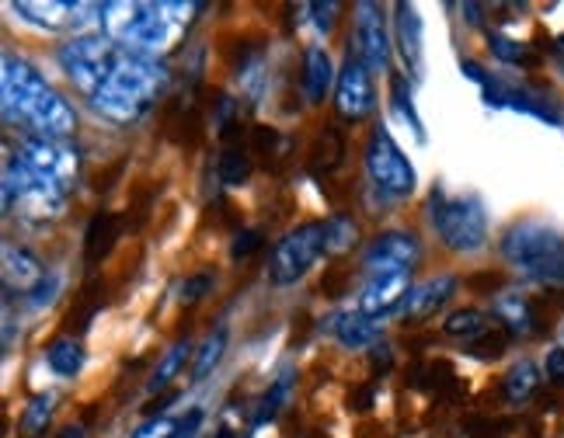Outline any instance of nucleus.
Masks as SVG:
<instances>
[{
  "label": "nucleus",
  "mask_w": 564,
  "mask_h": 438,
  "mask_svg": "<svg viewBox=\"0 0 564 438\" xmlns=\"http://www.w3.org/2000/svg\"><path fill=\"white\" fill-rule=\"evenodd\" d=\"M398 42L411 74L422 70V21L411 4H398Z\"/></svg>",
  "instance_id": "obj_19"
},
{
  "label": "nucleus",
  "mask_w": 564,
  "mask_h": 438,
  "mask_svg": "<svg viewBox=\"0 0 564 438\" xmlns=\"http://www.w3.org/2000/svg\"><path fill=\"white\" fill-rule=\"evenodd\" d=\"M248 174H251V161H248L245 150H227L224 157H220V182L224 185H230V188L245 185Z\"/></svg>",
  "instance_id": "obj_30"
},
{
  "label": "nucleus",
  "mask_w": 564,
  "mask_h": 438,
  "mask_svg": "<svg viewBox=\"0 0 564 438\" xmlns=\"http://www.w3.org/2000/svg\"><path fill=\"white\" fill-rule=\"evenodd\" d=\"M408 275H411V272L373 275V278H370V286L362 289L356 310H359L362 317H373V320H380L383 314H390V310H394V306H401V303L408 299V293H411Z\"/></svg>",
  "instance_id": "obj_13"
},
{
  "label": "nucleus",
  "mask_w": 564,
  "mask_h": 438,
  "mask_svg": "<svg viewBox=\"0 0 564 438\" xmlns=\"http://www.w3.org/2000/svg\"><path fill=\"white\" fill-rule=\"evenodd\" d=\"M356 237H359V230H356V223L349 216H332L328 223H324V251L345 254L356 244Z\"/></svg>",
  "instance_id": "obj_24"
},
{
  "label": "nucleus",
  "mask_w": 564,
  "mask_h": 438,
  "mask_svg": "<svg viewBox=\"0 0 564 438\" xmlns=\"http://www.w3.org/2000/svg\"><path fill=\"white\" fill-rule=\"evenodd\" d=\"M432 223H436L440 237L446 240V248L453 251H481L488 240V219L481 202L474 195H446L443 188L432 191Z\"/></svg>",
  "instance_id": "obj_5"
},
{
  "label": "nucleus",
  "mask_w": 564,
  "mask_h": 438,
  "mask_svg": "<svg viewBox=\"0 0 564 438\" xmlns=\"http://www.w3.org/2000/svg\"><path fill=\"white\" fill-rule=\"evenodd\" d=\"M116 237H119V216H112V212L95 216L88 233H84V254H88V261H101L108 251H112Z\"/></svg>",
  "instance_id": "obj_20"
},
{
  "label": "nucleus",
  "mask_w": 564,
  "mask_h": 438,
  "mask_svg": "<svg viewBox=\"0 0 564 438\" xmlns=\"http://www.w3.org/2000/svg\"><path fill=\"white\" fill-rule=\"evenodd\" d=\"M213 286V278L209 275H195V278H188L185 286H182V303H199L203 299V293Z\"/></svg>",
  "instance_id": "obj_35"
},
{
  "label": "nucleus",
  "mask_w": 564,
  "mask_h": 438,
  "mask_svg": "<svg viewBox=\"0 0 564 438\" xmlns=\"http://www.w3.org/2000/svg\"><path fill=\"white\" fill-rule=\"evenodd\" d=\"M536 386H540V372H536V365L530 359H523V362H516L509 369V376H506V397L512 404H523V401L533 397Z\"/></svg>",
  "instance_id": "obj_22"
},
{
  "label": "nucleus",
  "mask_w": 564,
  "mask_h": 438,
  "mask_svg": "<svg viewBox=\"0 0 564 438\" xmlns=\"http://www.w3.org/2000/svg\"><path fill=\"white\" fill-rule=\"evenodd\" d=\"M4 108L8 116L25 119L46 140H67L77 129L74 108L39 77L32 63L18 56L4 59Z\"/></svg>",
  "instance_id": "obj_2"
},
{
  "label": "nucleus",
  "mask_w": 564,
  "mask_h": 438,
  "mask_svg": "<svg viewBox=\"0 0 564 438\" xmlns=\"http://www.w3.org/2000/svg\"><path fill=\"white\" fill-rule=\"evenodd\" d=\"M321 251H324V223H303V227L290 230L272 251L269 278L275 286H293L296 278L311 272Z\"/></svg>",
  "instance_id": "obj_7"
},
{
  "label": "nucleus",
  "mask_w": 564,
  "mask_h": 438,
  "mask_svg": "<svg viewBox=\"0 0 564 438\" xmlns=\"http://www.w3.org/2000/svg\"><path fill=\"white\" fill-rule=\"evenodd\" d=\"M46 362L56 376H77L80 365H84V352H80V341L74 338H59L46 348Z\"/></svg>",
  "instance_id": "obj_21"
},
{
  "label": "nucleus",
  "mask_w": 564,
  "mask_h": 438,
  "mask_svg": "<svg viewBox=\"0 0 564 438\" xmlns=\"http://www.w3.org/2000/svg\"><path fill=\"white\" fill-rule=\"evenodd\" d=\"M502 251L516 269L530 275H557L564 269V240L544 223H519L506 233Z\"/></svg>",
  "instance_id": "obj_6"
},
{
  "label": "nucleus",
  "mask_w": 564,
  "mask_h": 438,
  "mask_svg": "<svg viewBox=\"0 0 564 438\" xmlns=\"http://www.w3.org/2000/svg\"><path fill=\"white\" fill-rule=\"evenodd\" d=\"M14 11L25 14L32 25L42 29H67L74 21H80L77 14L88 11V4H70V0H46V4H32V0H14Z\"/></svg>",
  "instance_id": "obj_15"
},
{
  "label": "nucleus",
  "mask_w": 564,
  "mask_h": 438,
  "mask_svg": "<svg viewBox=\"0 0 564 438\" xmlns=\"http://www.w3.org/2000/svg\"><path fill=\"white\" fill-rule=\"evenodd\" d=\"M453 293H457V278H449V275L422 282V286H415L404 299V320H411V324L429 320Z\"/></svg>",
  "instance_id": "obj_14"
},
{
  "label": "nucleus",
  "mask_w": 564,
  "mask_h": 438,
  "mask_svg": "<svg viewBox=\"0 0 564 438\" xmlns=\"http://www.w3.org/2000/svg\"><path fill=\"white\" fill-rule=\"evenodd\" d=\"M203 414L192 410L188 421H175V418H150L143 428H137L133 438H192V431L199 428Z\"/></svg>",
  "instance_id": "obj_23"
},
{
  "label": "nucleus",
  "mask_w": 564,
  "mask_h": 438,
  "mask_svg": "<svg viewBox=\"0 0 564 438\" xmlns=\"http://www.w3.org/2000/svg\"><path fill=\"white\" fill-rule=\"evenodd\" d=\"M557 53H561V56H564V35H561V39H557Z\"/></svg>",
  "instance_id": "obj_39"
},
{
  "label": "nucleus",
  "mask_w": 564,
  "mask_h": 438,
  "mask_svg": "<svg viewBox=\"0 0 564 438\" xmlns=\"http://www.w3.org/2000/svg\"><path fill=\"white\" fill-rule=\"evenodd\" d=\"M547 376L554 383H564V348H554V352L547 355Z\"/></svg>",
  "instance_id": "obj_37"
},
{
  "label": "nucleus",
  "mask_w": 564,
  "mask_h": 438,
  "mask_svg": "<svg viewBox=\"0 0 564 438\" xmlns=\"http://www.w3.org/2000/svg\"><path fill=\"white\" fill-rule=\"evenodd\" d=\"M290 386H293V369H282L279 376H275V383H272V390L262 397V404H258L254 425H265V421L275 418L279 407L286 404V397H290Z\"/></svg>",
  "instance_id": "obj_25"
},
{
  "label": "nucleus",
  "mask_w": 564,
  "mask_h": 438,
  "mask_svg": "<svg viewBox=\"0 0 564 438\" xmlns=\"http://www.w3.org/2000/svg\"><path fill=\"white\" fill-rule=\"evenodd\" d=\"M258 248H262V230H245V233H237V237H234L230 254H234L237 261H245V258H251Z\"/></svg>",
  "instance_id": "obj_33"
},
{
  "label": "nucleus",
  "mask_w": 564,
  "mask_h": 438,
  "mask_svg": "<svg viewBox=\"0 0 564 438\" xmlns=\"http://www.w3.org/2000/svg\"><path fill=\"white\" fill-rule=\"evenodd\" d=\"M56 438H84V428H74V425H70V428H63Z\"/></svg>",
  "instance_id": "obj_38"
},
{
  "label": "nucleus",
  "mask_w": 564,
  "mask_h": 438,
  "mask_svg": "<svg viewBox=\"0 0 564 438\" xmlns=\"http://www.w3.org/2000/svg\"><path fill=\"white\" fill-rule=\"evenodd\" d=\"M21 161H25L35 174H42L46 182H53L56 188L67 191L77 182V171H80V157L77 150L67 146L63 140H46V136H35L21 146Z\"/></svg>",
  "instance_id": "obj_9"
},
{
  "label": "nucleus",
  "mask_w": 564,
  "mask_h": 438,
  "mask_svg": "<svg viewBox=\"0 0 564 438\" xmlns=\"http://www.w3.org/2000/svg\"><path fill=\"white\" fill-rule=\"evenodd\" d=\"M394 108L401 112V119L411 125V133L419 136V143H425V129H422V119L415 116V108H411V95H408V87L401 77H394Z\"/></svg>",
  "instance_id": "obj_31"
},
{
  "label": "nucleus",
  "mask_w": 564,
  "mask_h": 438,
  "mask_svg": "<svg viewBox=\"0 0 564 438\" xmlns=\"http://www.w3.org/2000/svg\"><path fill=\"white\" fill-rule=\"evenodd\" d=\"M498 317H502L509 327H512V331H530V314H527V306L523 303H519V299H502V303H498Z\"/></svg>",
  "instance_id": "obj_32"
},
{
  "label": "nucleus",
  "mask_w": 564,
  "mask_h": 438,
  "mask_svg": "<svg viewBox=\"0 0 564 438\" xmlns=\"http://www.w3.org/2000/svg\"><path fill=\"white\" fill-rule=\"evenodd\" d=\"M63 188L35 174L25 161L14 157L4 174V209L25 223H50L63 212Z\"/></svg>",
  "instance_id": "obj_4"
},
{
  "label": "nucleus",
  "mask_w": 564,
  "mask_h": 438,
  "mask_svg": "<svg viewBox=\"0 0 564 438\" xmlns=\"http://www.w3.org/2000/svg\"><path fill=\"white\" fill-rule=\"evenodd\" d=\"M50 418H53V393H39V397H32V404L25 407V414H21V431L35 438L46 431Z\"/></svg>",
  "instance_id": "obj_28"
},
{
  "label": "nucleus",
  "mask_w": 564,
  "mask_h": 438,
  "mask_svg": "<svg viewBox=\"0 0 564 438\" xmlns=\"http://www.w3.org/2000/svg\"><path fill=\"white\" fill-rule=\"evenodd\" d=\"M422 248L411 233H380L370 248H366L362 269L373 275H394V272H411L419 261Z\"/></svg>",
  "instance_id": "obj_11"
},
{
  "label": "nucleus",
  "mask_w": 564,
  "mask_h": 438,
  "mask_svg": "<svg viewBox=\"0 0 564 438\" xmlns=\"http://www.w3.org/2000/svg\"><path fill=\"white\" fill-rule=\"evenodd\" d=\"M216 438H234V435H230V431H220V435H216Z\"/></svg>",
  "instance_id": "obj_40"
},
{
  "label": "nucleus",
  "mask_w": 564,
  "mask_h": 438,
  "mask_svg": "<svg viewBox=\"0 0 564 438\" xmlns=\"http://www.w3.org/2000/svg\"><path fill=\"white\" fill-rule=\"evenodd\" d=\"M356 50L359 59L366 63V70L383 74L390 63V42H387V29H383V14L377 4H356Z\"/></svg>",
  "instance_id": "obj_12"
},
{
  "label": "nucleus",
  "mask_w": 564,
  "mask_h": 438,
  "mask_svg": "<svg viewBox=\"0 0 564 438\" xmlns=\"http://www.w3.org/2000/svg\"><path fill=\"white\" fill-rule=\"evenodd\" d=\"M491 50H495V56L498 59H506V63H523L527 59V50L519 46V42H509V39H491Z\"/></svg>",
  "instance_id": "obj_34"
},
{
  "label": "nucleus",
  "mask_w": 564,
  "mask_h": 438,
  "mask_svg": "<svg viewBox=\"0 0 564 438\" xmlns=\"http://www.w3.org/2000/svg\"><path fill=\"white\" fill-rule=\"evenodd\" d=\"M366 171H370L373 185L387 195H411L415 191V167L408 164V157L387 129H377V133L370 136V143H366Z\"/></svg>",
  "instance_id": "obj_8"
},
{
  "label": "nucleus",
  "mask_w": 564,
  "mask_h": 438,
  "mask_svg": "<svg viewBox=\"0 0 564 438\" xmlns=\"http://www.w3.org/2000/svg\"><path fill=\"white\" fill-rule=\"evenodd\" d=\"M485 331H488L485 314H477V310H457V314H449V317H446V335H449V338L474 341V338H481Z\"/></svg>",
  "instance_id": "obj_29"
},
{
  "label": "nucleus",
  "mask_w": 564,
  "mask_h": 438,
  "mask_svg": "<svg viewBox=\"0 0 564 438\" xmlns=\"http://www.w3.org/2000/svg\"><path fill=\"white\" fill-rule=\"evenodd\" d=\"M373 80H370V70H366V63L359 56H349L345 59V67L338 74V87H335V108L345 122H359L373 112Z\"/></svg>",
  "instance_id": "obj_10"
},
{
  "label": "nucleus",
  "mask_w": 564,
  "mask_h": 438,
  "mask_svg": "<svg viewBox=\"0 0 564 438\" xmlns=\"http://www.w3.org/2000/svg\"><path fill=\"white\" fill-rule=\"evenodd\" d=\"M335 80V67H332V56L324 53L321 46H311L307 56H303V91H307V101H324L328 87Z\"/></svg>",
  "instance_id": "obj_18"
},
{
  "label": "nucleus",
  "mask_w": 564,
  "mask_h": 438,
  "mask_svg": "<svg viewBox=\"0 0 564 438\" xmlns=\"http://www.w3.org/2000/svg\"><path fill=\"white\" fill-rule=\"evenodd\" d=\"M185 359H188V341H178V344H171L167 348V355L161 359V365H158V372H154V380L147 383V390L150 393H158V390H164L171 380L178 376V369L185 365Z\"/></svg>",
  "instance_id": "obj_27"
},
{
  "label": "nucleus",
  "mask_w": 564,
  "mask_h": 438,
  "mask_svg": "<svg viewBox=\"0 0 564 438\" xmlns=\"http://www.w3.org/2000/svg\"><path fill=\"white\" fill-rule=\"evenodd\" d=\"M4 282H8V289L35 293L42 282H46V272H42V265L25 248L4 244Z\"/></svg>",
  "instance_id": "obj_16"
},
{
  "label": "nucleus",
  "mask_w": 564,
  "mask_h": 438,
  "mask_svg": "<svg viewBox=\"0 0 564 438\" xmlns=\"http://www.w3.org/2000/svg\"><path fill=\"white\" fill-rule=\"evenodd\" d=\"M311 14H317L314 18V25L321 29V32H332L335 29V14H338V4H311Z\"/></svg>",
  "instance_id": "obj_36"
},
{
  "label": "nucleus",
  "mask_w": 564,
  "mask_h": 438,
  "mask_svg": "<svg viewBox=\"0 0 564 438\" xmlns=\"http://www.w3.org/2000/svg\"><path fill=\"white\" fill-rule=\"evenodd\" d=\"M164 84H167V70L158 59L116 46L101 74L98 91L91 95V105L112 122H137L150 108V101H158Z\"/></svg>",
  "instance_id": "obj_1"
},
{
  "label": "nucleus",
  "mask_w": 564,
  "mask_h": 438,
  "mask_svg": "<svg viewBox=\"0 0 564 438\" xmlns=\"http://www.w3.org/2000/svg\"><path fill=\"white\" fill-rule=\"evenodd\" d=\"M171 14H178V4H101L98 21L108 42L158 59V53H164L185 25Z\"/></svg>",
  "instance_id": "obj_3"
},
{
  "label": "nucleus",
  "mask_w": 564,
  "mask_h": 438,
  "mask_svg": "<svg viewBox=\"0 0 564 438\" xmlns=\"http://www.w3.org/2000/svg\"><path fill=\"white\" fill-rule=\"evenodd\" d=\"M332 331H335V338L345 348H370L383 335V324H377L373 317H362L359 310H352V314H338L335 324H332Z\"/></svg>",
  "instance_id": "obj_17"
},
{
  "label": "nucleus",
  "mask_w": 564,
  "mask_h": 438,
  "mask_svg": "<svg viewBox=\"0 0 564 438\" xmlns=\"http://www.w3.org/2000/svg\"><path fill=\"white\" fill-rule=\"evenodd\" d=\"M224 348H227V331L220 327V331H213L206 341H203V348H199V355H195V369H192V380L195 383H203L209 372L216 369V362L224 359Z\"/></svg>",
  "instance_id": "obj_26"
}]
</instances>
